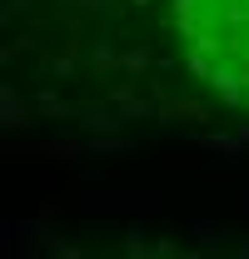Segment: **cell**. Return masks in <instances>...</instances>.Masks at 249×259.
<instances>
[{"label":"cell","mask_w":249,"mask_h":259,"mask_svg":"<svg viewBox=\"0 0 249 259\" xmlns=\"http://www.w3.org/2000/svg\"><path fill=\"white\" fill-rule=\"evenodd\" d=\"M219 5H229V10H239V15L249 20V0H219Z\"/></svg>","instance_id":"1"}]
</instances>
